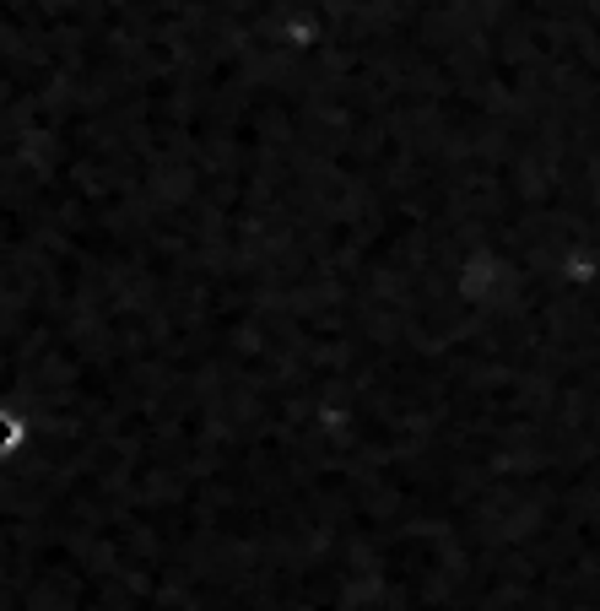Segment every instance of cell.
<instances>
[{
  "label": "cell",
  "instance_id": "6da1fadb",
  "mask_svg": "<svg viewBox=\"0 0 600 611\" xmlns=\"http://www.w3.org/2000/svg\"><path fill=\"white\" fill-rule=\"evenodd\" d=\"M0 449H11V422H0Z\"/></svg>",
  "mask_w": 600,
  "mask_h": 611
}]
</instances>
